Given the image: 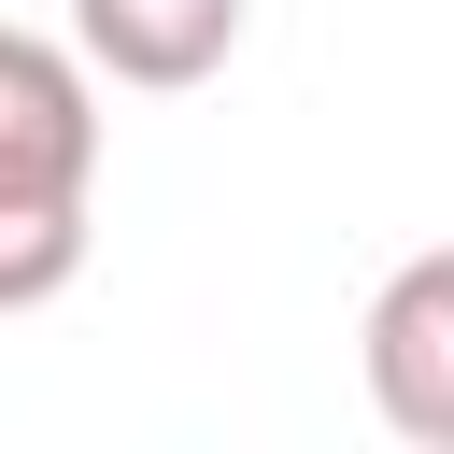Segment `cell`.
Listing matches in <instances>:
<instances>
[{
  "label": "cell",
  "mask_w": 454,
  "mask_h": 454,
  "mask_svg": "<svg viewBox=\"0 0 454 454\" xmlns=\"http://www.w3.org/2000/svg\"><path fill=\"white\" fill-rule=\"evenodd\" d=\"M99 213V71L43 28H0V312L71 298Z\"/></svg>",
  "instance_id": "cell-1"
},
{
  "label": "cell",
  "mask_w": 454,
  "mask_h": 454,
  "mask_svg": "<svg viewBox=\"0 0 454 454\" xmlns=\"http://www.w3.org/2000/svg\"><path fill=\"white\" fill-rule=\"evenodd\" d=\"M355 369H369V411L411 454H454V241L383 270V298L355 326Z\"/></svg>",
  "instance_id": "cell-2"
},
{
  "label": "cell",
  "mask_w": 454,
  "mask_h": 454,
  "mask_svg": "<svg viewBox=\"0 0 454 454\" xmlns=\"http://www.w3.org/2000/svg\"><path fill=\"white\" fill-rule=\"evenodd\" d=\"M71 57L99 85L170 99V85H213L241 57V0H71Z\"/></svg>",
  "instance_id": "cell-3"
}]
</instances>
